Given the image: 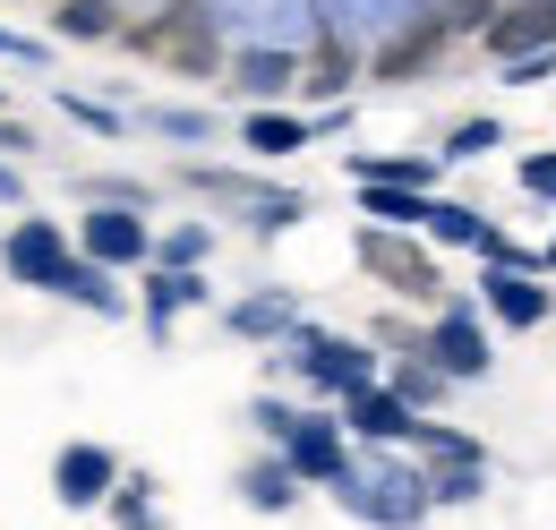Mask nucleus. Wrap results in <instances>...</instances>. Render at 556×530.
I'll use <instances>...</instances> for the list:
<instances>
[{"label":"nucleus","mask_w":556,"mask_h":530,"mask_svg":"<svg viewBox=\"0 0 556 530\" xmlns=\"http://www.w3.org/2000/svg\"><path fill=\"white\" fill-rule=\"evenodd\" d=\"M180 308H206V274H163V265H154V274H146V326L172 333Z\"/></svg>","instance_id":"20"},{"label":"nucleus","mask_w":556,"mask_h":530,"mask_svg":"<svg viewBox=\"0 0 556 530\" xmlns=\"http://www.w3.org/2000/svg\"><path fill=\"white\" fill-rule=\"evenodd\" d=\"M359 214H368L377 231H419L428 198H412V189H359Z\"/></svg>","instance_id":"29"},{"label":"nucleus","mask_w":556,"mask_h":530,"mask_svg":"<svg viewBox=\"0 0 556 530\" xmlns=\"http://www.w3.org/2000/svg\"><path fill=\"white\" fill-rule=\"evenodd\" d=\"M129 17H121V0H61L52 9V35L61 43H112Z\"/></svg>","instance_id":"21"},{"label":"nucleus","mask_w":556,"mask_h":530,"mask_svg":"<svg viewBox=\"0 0 556 530\" xmlns=\"http://www.w3.org/2000/svg\"><path fill=\"white\" fill-rule=\"evenodd\" d=\"M419 359H437V377L445 386H471V377H488V326L480 308H463V300H445L437 317H428V333H419Z\"/></svg>","instance_id":"5"},{"label":"nucleus","mask_w":556,"mask_h":530,"mask_svg":"<svg viewBox=\"0 0 556 530\" xmlns=\"http://www.w3.org/2000/svg\"><path fill=\"white\" fill-rule=\"evenodd\" d=\"M146 129H154V137H172V146H206V137H214V112H180V103H154V112H146Z\"/></svg>","instance_id":"30"},{"label":"nucleus","mask_w":556,"mask_h":530,"mask_svg":"<svg viewBox=\"0 0 556 530\" xmlns=\"http://www.w3.org/2000/svg\"><path fill=\"white\" fill-rule=\"evenodd\" d=\"M77 257L103 265V274L154 265V223H146L138 205H86V223H77Z\"/></svg>","instance_id":"6"},{"label":"nucleus","mask_w":556,"mask_h":530,"mask_svg":"<svg viewBox=\"0 0 556 530\" xmlns=\"http://www.w3.org/2000/svg\"><path fill=\"white\" fill-rule=\"evenodd\" d=\"M522 198L556 205V154H522Z\"/></svg>","instance_id":"34"},{"label":"nucleus","mask_w":556,"mask_h":530,"mask_svg":"<svg viewBox=\"0 0 556 530\" xmlns=\"http://www.w3.org/2000/svg\"><path fill=\"white\" fill-rule=\"evenodd\" d=\"M419 231H428V249H463V257H480L496 223H488L480 205H463V198H428V214H419Z\"/></svg>","instance_id":"16"},{"label":"nucleus","mask_w":556,"mask_h":530,"mask_svg":"<svg viewBox=\"0 0 556 530\" xmlns=\"http://www.w3.org/2000/svg\"><path fill=\"white\" fill-rule=\"evenodd\" d=\"M351 180L359 189H412V198H428L437 163H419V154H351Z\"/></svg>","instance_id":"19"},{"label":"nucleus","mask_w":556,"mask_h":530,"mask_svg":"<svg viewBox=\"0 0 556 530\" xmlns=\"http://www.w3.org/2000/svg\"><path fill=\"white\" fill-rule=\"evenodd\" d=\"M548 77H556V52H531V61L505 68V86H548Z\"/></svg>","instance_id":"36"},{"label":"nucleus","mask_w":556,"mask_h":530,"mask_svg":"<svg viewBox=\"0 0 556 530\" xmlns=\"http://www.w3.org/2000/svg\"><path fill=\"white\" fill-rule=\"evenodd\" d=\"M0 146H9V154H26V146H35V129H26V121H0Z\"/></svg>","instance_id":"37"},{"label":"nucleus","mask_w":556,"mask_h":530,"mask_svg":"<svg viewBox=\"0 0 556 530\" xmlns=\"http://www.w3.org/2000/svg\"><path fill=\"white\" fill-rule=\"evenodd\" d=\"M112 488H121V454H112V445H94V437L61 445V463H52V496H61L70 514H94V505H112Z\"/></svg>","instance_id":"10"},{"label":"nucleus","mask_w":556,"mask_h":530,"mask_svg":"<svg viewBox=\"0 0 556 530\" xmlns=\"http://www.w3.org/2000/svg\"><path fill=\"white\" fill-rule=\"evenodd\" d=\"M61 112H70L77 129H94V137H121V129H129V121H121L112 103H86V94H61Z\"/></svg>","instance_id":"32"},{"label":"nucleus","mask_w":556,"mask_h":530,"mask_svg":"<svg viewBox=\"0 0 556 530\" xmlns=\"http://www.w3.org/2000/svg\"><path fill=\"white\" fill-rule=\"evenodd\" d=\"M488 496V463H445L428 470V514H454V505H480Z\"/></svg>","instance_id":"25"},{"label":"nucleus","mask_w":556,"mask_h":530,"mask_svg":"<svg viewBox=\"0 0 556 530\" xmlns=\"http://www.w3.org/2000/svg\"><path fill=\"white\" fill-rule=\"evenodd\" d=\"M0 103H9V94H0Z\"/></svg>","instance_id":"40"},{"label":"nucleus","mask_w":556,"mask_h":530,"mask_svg":"<svg viewBox=\"0 0 556 530\" xmlns=\"http://www.w3.org/2000/svg\"><path fill=\"white\" fill-rule=\"evenodd\" d=\"M480 308L496 317V326H548V308H556V291L540 282V274H480Z\"/></svg>","instance_id":"15"},{"label":"nucleus","mask_w":556,"mask_h":530,"mask_svg":"<svg viewBox=\"0 0 556 530\" xmlns=\"http://www.w3.org/2000/svg\"><path fill=\"white\" fill-rule=\"evenodd\" d=\"M531 9H548V17H556V0H531Z\"/></svg>","instance_id":"39"},{"label":"nucleus","mask_w":556,"mask_h":530,"mask_svg":"<svg viewBox=\"0 0 556 530\" xmlns=\"http://www.w3.org/2000/svg\"><path fill=\"white\" fill-rule=\"evenodd\" d=\"M214 26H231L240 43H282V52H300V35H308V17H317V0H206Z\"/></svg>","instance_id":"9"},{"label":"nucleus","mask_w":556,"mask_h":530,"mask_svg":"<svg viewBox=\"0 0 556 530\" xmlns=\"http://www.w3.org/2000/svg\"><path fill=\"white\" fill-rule=\"evenodd\" d=\"M419 454H428V463L445 470V463H488L480 454V437H471V428H445V419H419V437H412Z\"/></svg>","instance_id":"27"},{"label":"nucleus","mask_w":556,"mask_h":530,"mask_svg":"<svg viewBox=\"0 0 556 530\" xmlns=\"http://www.w3.org/2000/svg\"><path fill=\"white\" fill-rule=\"evenodd\" d=\"M480 43L514 68V61H531V52H556V17H548V9H531V0H505V9L488 17Z\"/></svg>","instance_id":"14"},{"label":"nucleus","mask_w":556,"mask_h":530,"mask_svg":"<svg viewBox=\"0 0 556 530\" xmlns=\"http://www.w3.org/2000/svg\"><path fill=\"white\" fill-rule=\"evenodd\" d=\"M496 146H505V121H454V129H445V146H437V163H480V154H496Z\"/></svg>","instance_id":"28"},{"label":"nucleus","mask_w":556,"mask_h":530,"mask_svg":"<svg viewBox=\"0 0 556 530\" xmlns=\"http://www.w3.org/2000/svg\"><path fill=\"white\" fill-rule=\"evenodd\" d=\"M351 257H359V274H377V282H386L394 300H445V274H437V249H419L412 231H377V223H359Z\"/></svg>","instance_id":"3"},{"label":"nucleus","mask_w":556,"mask_h":530,"mask_svg":"<svg viewBox=\"0 0 556 530\" xmlns=\"http://www.w3.org/2000/svg\"><path fill=\"white\" fill-rule=\"evenodd\" d=\"M52 300H77V308H94V317H121V308H129V300H121V282H112L103 265H86V257L61 274V291H52Z\"/></svg>","instance_id":"24"},{"label":"nucleus","mask_w":556,"mask_h":530,"mask_svg":"<svg viewBox=\"0 0 556 530\" xmlns=\"http://www.w3.org/2000/svg\"><path fill=\"white\" fill-rule=\"evenodd\" d=\"M0 265H9V282H26V291H61V274L77 265V240L52 214H26V223L0 240Z\"/></svg>","instance_id":"7"},{"label":"nucleus","mask_w":556,"mask_h":530,"mask_svg":"<svg viewBox=\"0 0 556 530\" xmlns=\"http://www.w3.org/2000/svg\"><path fill=\"white\" fill-rule=\"evenodd\" d=\"M540 274H556V231H548V249H540Z\"/></svg>","instance_id":"38"},{"label":"nucleus","mask_w":556,"mask_h":530,"mask_svg":"<svg viewBox=\"0 0 556 530\" xmlns=\"http://www.w3.org/2000/svg\"><path fill=\"white\" fill-rule=\"evenodd\" d=\"M249 419H257V437H266V445H282L300 411H291V402H275V394H257V402H249Z\"/></svg>","instance_id":"33"},{"label":"nucleus","mask_w":556,"mask_h":530,"mask_svg":"<svg viewBox=\"0 0 556 530\" xmlns=\"http://www.w3.org/2000/svg\"><path fill=\"white\" fill-rule=\"evenodd\" d=\"M121 35H129L138 52H154V61H189V68H214V43H223L206 0H172V9H154V17L121 26Z\"/></svg>","instance_id":"4"},{"label":"nucleus","mask_w":556,"mask_h":530,"mask_svg":"<svg viewBox=\"0 0 556 530\" xmlns=\"http://www.w3.org/2000/svg\"><path fill=\"white\" fill-rule=\"evenodd\" d=\"M223 326L240 333V342H282V333L300 326V300H291V291H249V300L223 308Z\"/></svg>","instance_id":"17"},{"label":"nucleus","mask_w":556,"mask_h":530,"mask_svg":"<svg viewBox=\"0 0 556 530\" xmlns=\"http://www.w3.org/2000/svg\"><path fill=\"white\" fill-rule=\"evenodd\" d=\"M275 454L291 463V479H300V488H334V479L351 470V437H343V419L300 411V419H291V437H282Z\"/></svg>","instance_id":"8"},{"label":"nucleus","mask_w":556,"mask_h":530,"mask_svg":"<svg viewBox=\"0 0 556 530\" xmlns=\"http://www.w3.org/2000/svg\"><path fill=\"white\" fill-rule=\"evenodd\" d=\"M386 394L403 402V411H437V402L454 394V386H445V377H437V359H419V351H403V359H394V368H386Z\"/></svg>","instance_id":"22"},{"label":"nucleus","mask_w":556,"mask_h":530,"mask_svg":"<svg viewBox=\"0 0 556 530\" xmlns=\"http://www.w3.org/2000/svg\"><path fill=\"white\" fill-rule=\"evenodd\" d=\"M300 77H308V61L282 52V43H240L231 52V86L249 94V112H275V94H291Z\"/></svg>","instance_id":"11"},{"label":"nucleus","mask_w":556,"mask_h":530,"mask_svg":"<svg viewBox=\"0 0 556 530\" xmlns=\"http://www.w3.org/2000/svg\"><path fill=\"white\" fill-rule=\"evenodd\" d=\"M240 146L257 163H282V154L317 146V121H300V112H240Z\"/></svg>","instance_id":"18"},{"label":"nucleus","mask_w":556,"mask_h":530,"mask_svg":"<svg viewBox=\"0 0 556 530\" xmlns=\"http://www.w3.org/2000/svg\"><path fill=\"white\" fill-rule=\"evenodd\" d=\"M282 368L308 386V394H326V402H351V394H368V386H386L377 368V342H351V333H317V326H291L282 333Z\"/></svg>","instance_id":"2"},{"label":"nucleus","mask_w":556,"mask_h":530,"mask_svg":"<svg viewBox=\"0 0 556 530\" xmlns=\"http://www.w3.org/2000/svg\"><path fill=\"white\" fill-rule=\"evenodd\" d=\"M334 505L368 530H419L428 522V470H412L403 454H351V470L334 479Z\"/></svg>","instance_id":"1"},{"label":"nucleus","mask_w":556,"mask_h":530,"mask_svg":"<svg viewBox=\"0 0 556 530\" xmlns=\"http://www.w3.org/2000/svg\"><path fill=\"white\" fill-rule=\"evenodd\" d=\"M240 496H249L257 514H291V505H300V479H291V463H282V454H266V463L240 470Z\"/></svg>","instance_id":"23"},{"label":"nucleus","mask_w":556,"mask_h":530,"mask_svg":"<svg viewBox=\"0 0 556 530\" xmlns=\"http://www.w3.org/2000/svg\"><path fill=\"white\" fill-rule=\"evenodd\" d=\"M343 437H359L368 454H394V445H412V437H419V411H403L386 386H368V394L343 402Z\"/></svg>","instance_id":"12"},{"label":"nucleus","mask_w":556,"mask_h":530,"mask_svg":"<svg viewBox=\"0 0 556 530\" xmlns=\"http://www.w3.org/2000/svg\"><path fill=\"white\" fill-rule=\"evenodd\" d=\"M112 522H121V530H163V514H154V479H121V488H112Z\"/></svg>","instance_id":"31"},{"label":"nucleus","mask_w":556,"mask_h":530,"mask_svg":"<svg viewBox=\"0 0 556 530\" xmlns=\"http://www.w3.org/2000/svg\"><path fill=\"white\" fill-rule=\"evenodd\" d=\"M0 61H17V68H52V52H43L35 35H17V26H0Z\"/></svg>","instance_id":"35"},{"label":"nucleus","mask_w":556,"mask_h":530,"mask_svg":"<svg viewBox=\"0 0 556 530\" xmlns=\"http://www.w3.org/2000/svg\"><path fill=\"white\" fill-rule=\"evenodd\" d=\"M206 257H214V231H206V223H172V231L154 240V265H163V274H198Z\"/></svg>","instance_id":"26"},{"label":"nucleus","mask_w":556,"mask_h":530,"mask_svg":"<svg viewBox=\"0 0 556 530\" xmlns=\"http://www.w3.org/2000/svg\"><path fill=\"white\" fill-rule=\"evenodd\" d=\"M317 9H326L334 43H394L428 0H317Z\"/></svg>","instance_id":"13"}]
</instances>
